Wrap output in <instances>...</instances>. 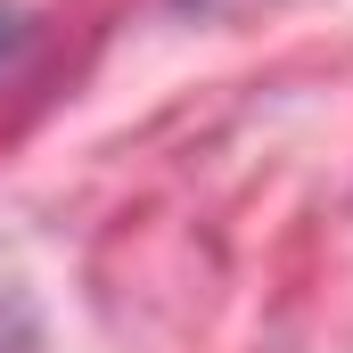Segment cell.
I'll return each mask as SVG.
<instances>
[{"label": "cell", "instance_id": "1", "mask_svg": "<svg viewBox=\"0 0 353 353\" xmlns=\"http://www.w3.org/2000/svg\"><path fill=\"white\" fill-rule=\"evenodd\" d=\"M17 41H25V17H17V8H8V0H0V66H8V58H17Z\"/></svg>", "mask_w": 353, "mask_h": 353}]
</instances>
